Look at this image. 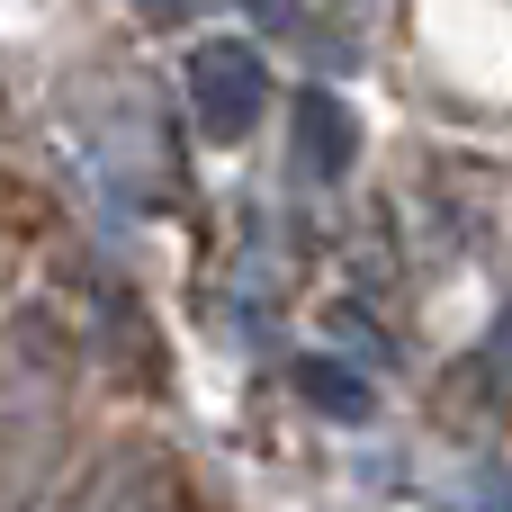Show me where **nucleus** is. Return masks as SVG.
<instances>
[{
  "label": "nucleus",
  "mask_w": 512,
  "mask_h": 512,
  "mask_svg": "<svg viewBox=\"0 0 512 512\" xmlns=\"http://www.w3.org/2000/svg\"><path fill=\"white\" fill-rule=\"evenodd\" d=\"M189 99H198V126H207V135H243V126L261 117V54L234 45V36L198 45V54H189Z\"/></svg>",
  "instance_id": "obj_1"
}]
</instances>
